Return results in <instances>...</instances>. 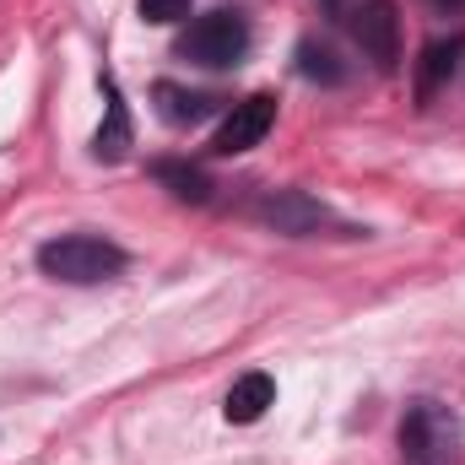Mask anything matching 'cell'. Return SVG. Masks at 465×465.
Wrapping results in <instances>:
<instances>
[{"mask_svg":"<svg viewBox=\"0 0 465 465\" xmlns=\"http://www.w3.org/2000/svg\"><path fill=\"white\" fill-rule=\"evenodd\" d=\"M152 173H157V184H168L179 201H195V206H201V201H212V179H206L201 168H184V163H157Z\"/></svg>","mask_w":465,"mask_h":465,"instance_id":"8fae6325","label":"cell"},{"mask_svg":"<svg viewBox=\"0 0 465 465\" xmlns=\"http://www.w3.org/2000/svg\"><path fill=\"white\" fill-rule=\"evenodd\" d=\"M38 271L54 282H71V287H98L124 271V249L98 232H65V238H49L38 249Z\"/></svg>","mask_w":465,"mask_h":465,"instance_id":"6da1fadb","label":"cell"},{"mask_svg":"<svg viewBox=\"0 0 465 465\" xmlns=\"http://www.w3.org/2000/svg\"><path fill=\"white\" fill-rule=\"evenodd\" d=\"M276 401V384H271V373H243V379H232L228 390V422H260L265 417V406Z\"/></svg>","mask_w":465,"mask_h":465,"instance_id":"ba28073f","label":"cell"},{"mask_svg":"<svg viewBox=\"0 0 465 465\" xmlns=\"http://www.w3.org/2000/svg\"><path fill=\"white\" fill-rule=\"evenodd\" d=\"M298 71L303 76H320V82H341V65H336V54L325 44H303L298 49Z\"/></svg>","mask_w":465,"mask_h":465,"instance_id":"7c38bea8","label":"cell"},{"mask_svg":"<svg viewBox=\"0 0 465 465\" xmlns=\"http://www.w3.org/2000/svg\"><path fill=\"white\" fill-rule=\"evenodd\" d=\"M157 114L168 119V124H201V119L217 109V98H206V93H190V87H173V82H157Z\"/></svg>","mask_w":465,"mask_h":465,"instance_id":"30bf717a","label":"cell"},{"mask_svg":"<svg viewBox=\"0 0 465 465\" xmlns=\"http://www.w3.org/2000/svg\"><path fill=\"white\" fill-rule=\"evenodd\" d=\"M135 11H141V22H184L190 16V0H135Z\"/></svg>","mask_w":465,"mask_h":465,"instance_id":"4fadbf2b","label":"cell"},{"mask_svg":"<svg viewBox=\"0 0 465 465\" xmlns=\"http://www.w3.org/2000/svg\"><path fill=\"white\" fill-rule=\"evenodd\" d=\"M465 433L444 401H417L401 417V455L406 465H460Z\"/></svg>","mask_w":465,"mask_h":465,"instance_id":"7a4b0ae2","label":"cell"},{"mask_svg":"<svg viewBox=\"0 0 465 465\" xmlns=\"http://www.w3.org/2000/svg\"><path fill=\"white\" fill-rule=\"evenodd\" d=\"M428 5H439V11H460L465 0H428Z\"/></svg>","mask_w":465,"mask_h":465,"instance_id":"5bb4252c","label":"cell"},{"mask_svg":"<svg viewBox=\"0 0 465 465\" xmlns=\"http://www.w3.org/2000/svg\"><path fill=\"white\" fill-rule=\"evenodd\" d=\"M271 124H276V98H271V93H254V98L232 104V114L217 124V135H212V152H217V157H238V152L260 146Z\"/></svg>","mask_w":465,"mask_h":465,"instance_id":"277c9868","label":"cell"},{"mask_svg":"<svg viewBox=\"0 0 465 465\" xmlns=\"http://www.w3.org/2000/svg\"><path fill=\"white\" fill-rule=\"evenodd\" d=\"M104 93H109V119H104V130L93 141V157L98 163H119L130 152V114H124V98H119L114 76H104Z\"/></svg>","mask_w":465,"mask_h":465,"instance_id":"9c48e42d","label":"cell"},{"mask_svg":"<svg viewBox=\"0 0 465 465\" xmlns=\"http://www.w3.org/2000/svg\"><path fill=\"white\" fill-rule=\"evenodd\" d=\"M460 49H465V38H433L422 49V60H417V104H433L450 87V76L460 65Z\"/></svg>","mask_w":465,"mask_h":465,"instance_id":"8992f818","label":"cell"},{"mask_svg":"<svg viewBox=\"0 0 465 465\" xmlns=\"http://www.w3.org/2000/svg\"><path fill=\"white\" fill-rule=\"evenodd\" d=\"M249 54V22L238 11H206L179 33V60L206 65V71H228Z\"/></svg>","mask_w":465,"mask_h":465,"instance_id":"3957f363","label":"cell"},{"mask_svg":"<svg viewBox=\"0 0 465 465\" xmlns=\"http://www.w3.org/2000/svg\"><path fill=\"white\" fill-rule=\"evenodd\" d=\"M260 223H271L276 232H314L331 223V212L314 206L309 195H271V201H260Z\"/></svg>","mask_w":465,"mask_h":465,"instance_id":"52a82bcc","label":"cell"},{"mask_svg":"<svg viewBox=\"0 0 465 465\" xmlns=\"http://www.w3.org/2000/svg\"><path fill=\"white\" fill-rule=\"evenodd\" d=\"M351 38L362 49V60H373L379 71H390L401 60V27H395V5L390 0H368L362 11H351Z\"/></svg>","mask_w":465,"mask_h":465,"instance_id":"5b68a950","label":"cell"}]
</instances>
